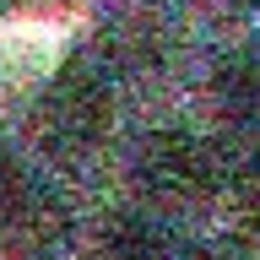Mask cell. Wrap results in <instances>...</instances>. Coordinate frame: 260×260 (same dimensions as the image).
I'll return each mask as SVG.
<instances>
[{"label": "cell", "instance_id": "6da1fadb", "mask_svg": "<svg viewBox=\"0 0 260 260\" xmlns=\"http://www.w3.org/2000/svg\"><path fill=\"white\" fill-rule=\"evenodd\" d=\"M27 130L38 141V152L54 157V162L92 157L114 130V81H109V71L92 65V60L54 65L32 87Z\"/></svg>", "mask_w": 260, "mask_h": 260}, {"label": "cell", "instance_id": "7a4b0ae2", "mask_svg": "<svg viewBox=\"0 0 260 260\" xmlns=\"http://www.w3.org/2000/svg\"><path fill=\"white\" fill-rule=\"evenodd\" d=\"M130 179L152 206H195L217 195V141L184 125H157L130 152Z\"/></svg>", "mask_w": 260, "mask_h": 260}, {"label": "cell", "instance_id": "3957f363", "mask_svg": "<svg viewBox=\"0 0 260 260\" xmlns=\"http://www.w3.org/2000/svg\"><path fill=\"white\" fill-rule=\"evenodd\" d=\"M211 103L233 130H260V44H239L217 60Z\"/></svg>", "mask_w": 260, "mask_h": 260}, {"label": "cell", "instance_id": "277c9868", "mask_svg": "<svg viewBox=\"0 0 260 260\" xmlns=\"http://www.w3.org/2000/svg\"><path fill=\"white\" fill-rule=\"evenodd\" d=\"M217 195L244 217H260V130H233L217 141Z\"/></svg>", "mask_w": 260, "mask_h": 260}, {"label": "cell", "instance_id": "5b68a950", "mask_svg": "<svg viewBox=\"0 0 260 260\" xmlns=\"http://www.w3.org/2000/svg\"><path fill=\"white\" fill-rule=\"evenodd\" d=\"M98 260H179L174 233L146 211H114L98 233Z\"/></svg>", "mask_w": 260, "mask_h": 260}, {"label": "cell", "instance_id": "8992f818", "mask_svg": "<svg viewBox=\"0 0 260 260\" xmlns=\"http://www.w3.org/2000/svg\"><path fill=\"white\" fill-rule=\"evenodd\" d=\"M32 201H38V184L22 162L0 146V222H16V217H27Z\"/></svg>", "mask_w": 260, "mask_h": 260}, {"label": "cell", "instance_id": "52a82bcc", "mask_svg": "<svg viewBox=\"0 0 260 260\" xmlns=\"http://www.w3.org/2000/svg\"><path fill=\"white\" fill-rule=\"evenodd\" d=\"M190 11L211 32H249L260 22V0H190Z\"/></svg>", "mask_w": 260, "mask_h": 260}, {"label": "cell", "instance_id": "ba28073f", "mask_svg": "<svg viewBox=\"0 0 260 260\" xmlns=\"http://www.w3.org/2000/svg\"><path fill=\"white\" fill-rule=\"evenodd\" d=\"M195 260H244V249H239V244H228V239H217V244H206Z\"/></svg>", "mask_w": 260, "mask_h": 260}]
</instances>
